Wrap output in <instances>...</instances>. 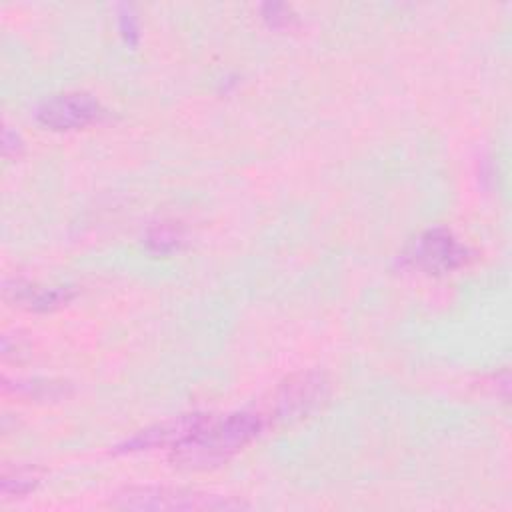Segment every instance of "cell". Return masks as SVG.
<instances>
[{
    "label": "cell",
    "instance_id": "obj_1",
    "mask_svg": "<svg viewBox=\"0 0 512 512\" xmlns=\"http://www.w3.org/2000/svg\"><path fill=\"white\" fill-rule=\"evenodd\" d=\"M258 412H236L226 416L206 414L200 428L184 444L174 448V460L188 466H216L236 454L264 428Z\"/></svg>",
    "mask_w": 512,
    "mask_h": 512
},
{
    "label": "cell",
    "instance_id": "obj_2",
    "mask_svg": "<svg viewBox=\"0 0 512 512\" xmlns=\"http://www.w3.org/2000/svg\"><path fill=\"white\" fill-rule=\"evenodd\" d=\"M112 504L128 510H232L244 506L218 494L168 486L126 488L112 498Z\"/></svg>",
    "mask_w": 512,
    "mask_h": 512
},
{
    "label": "cell",
    "instance_id": "obj_3",
    "mask_svg": "<svg viewBox=\"0 0 512 512\" xmlns=\"http://www.w3.org/2000/svg\"><path fill=\"white\" fill-rule=\"evenodd\" d=\"M328 394V382L318 372H302L286 378L274 392L264 412L266 422H292L312 412Z\"/></svg>",
    "mask_w": 512,
    "mask_h": 512
},
{
    "label": "cell",
    "instance_id": "obj_4",
    "mask_svg": "<svg viewBox=\"0 0 512 512\" xmlns=\"http://www.w3.org/2000/svg\"><path fill=\"white\" fill-rule=\"evenodd\" d=\"M100 114V104L86 92H66L48 98L40 104L36 116L40 124L52 130H72L94 122Z\"/></svg>",
    "mask_w": 512,
    "mask_h": 512
},
{
    "label": "cell",
    "instance_id": "obj_5",
    "mask_svg": "<svg viewBox=\"0 0 512 512\" xmlns=\"http://www.w3.org/2000/svg\"><path fill=\"white\" fill-rule=\"evenodd\" d=\"M204 418H206V414H184V416L160 422L152 428H146V430L138 432L130 440H126L120 446V450L136 452V450H150V448H156V446L174 450L180 444H184L188 438L194 436V432L200 428Z\"/></svg>",
    "mask_w": 512,
    "mask_h": 512
},
{
    "label": "cell",
    "instance_id": "obj_6",
    "mask_svg": "<svg viewBox=\"0 0 512 512\" xmlns=\"http://www.w3.org/2000/svg\"><path fill=\"white\" fill-rule=\"evenodd\" d=\"M466 250L458 244V240L446 232V230H428L422 234L414 248H412V260L432 272H444L452 270L464 260Z\"/></svg>",
    "mask_w": 512,
    "mask_h": 512
},
{
    "label": "cell",
    "instance_id": "obj_7",
    "mask_svg": "<svg viewBox=\"0 0 512 512\" xmlns=\"http://www.w3.org/2000/svg\"><path fill=\"white\" fill-rule=\"evenodd\" d=\"M36 482H38V476L30 468H18V470H14V474L4 472V476H2V492L4 494H12V492L24 494L30 488H34Z\"/></svg>",
    "mask_w": 512,
    "mask_h": 512
}]
</instances>
